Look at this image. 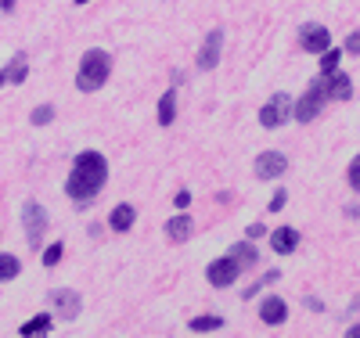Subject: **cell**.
Returning <instances> with one entry per match:
<instances>
[{
  "label": "cell",
  "instance_id": "obj_34",
  "mask_svg": "<svg viewBox=\"0 0 360 338\" xmlns=\"http://www.w3.org/2000/svg\"><path fill=\"white\" fill-rule=\"evenodd\" d=\"M76 4H90V0H76Z\"/></svg>",
  "mask_w": 360,
  "mask_h": 338
},
{
  "label": "cell",
  "instance_id": "obj_24",
  "mask_svg": "<svg viewBox=\"0 0 360 338\" xmlns=\"http://www.w3.org/2000/svg\"><path fill=\"white\" fill-rule=\"evenodd\" d=\"M62 256H65V245L62 241L47 245V249H44V266H58V263H62Z\"/></svg>",
  "mask_w": 360,
  "mask_h": 338
},
{
  "label": "cell",
  "instance_id": "obj_5",
  "mask_svg": "<svg viewBox=\"0 0 360 338\" xmlns=\"http://www.w3.org/2000/svg\"><path fill=\"white\" fill-rule=\"evenodd\" d=\"M292 98L288 94H274L263 108H259V126H266V130H274V126H281V122H288L292 119Z\"/></svg>",
  "mask_w": 360,
  "mask_h": 338
},
{
  "label": "cell",
  "instance_id": "obj_19",
  "mask_svg": "<svg viewBox=\"0 0 360 338\" xmlns=\"http://www.w3.org/2000/svg\"><path fill=\"white\" fill-rule=\"evenodd\" d=\"M231 259H234L238 266L245 270V266H252V263H256L259 256H256V249H252L249 241H242V245H231Z\"/></svg>",
  "mask_w": 360,
  "mask_h": 338
},
{
  "label": "cell",
  "instance_id": "obj_30",
  "mask_svg": "<svg viewBox=\"0 0 360 338\" xmlns=\"http://www.w3.org/2000/svg\"><path fill=\"white\" fill-rule=\"evenodd\" d=\"M342 212H346V216H360V205H346Z\"/></svg>",
  "mask_w": 360,
  "mask_h": 338
},
{
  "label": "cell",
  "instance_id": "obj_16",
  "mask_svg": "<svg viewBox=\"0 0 360 338\" xmlns=\"http://www.w3.org/2000/svg\"><path fill=\"white\" fill-rule=\"evenodd\" d=\"M47 331H51V313H37L33 320H25L22 324V338H47Z\"/></svg>",
  "mask_w": 360,
  "mask_h": 338
},
{
  "label": "cell",
  "instance_id": "obj_3",
  "mask_svg": "<svg viewBox=\"0 0 360 338\" xmlns=\"http://www.w3.org/2000/svg\"><path fill=\"white\" fill-rule=\"evenodd\" d=\"M22 220H25V241H29V249H40L44 230H47V209L40 202H25L22 205Z\"/></svg>",
  "mask_w": 360,
  "mask_h": 338
},
{
  "label": "cell",
  "instance_id": "obj_29",
  "mask_svg": "<svg viewBox=\"0 0 360 338\" xmlns=\"http://www.w3.org/2000/svg\"><path fill=\"white\" fill-rule=\"evenodd\" d=\"M263 230H266L263 223H249V238H263Z\"/></svg>",
  "mask_w": 360,
  "mask_h": 338
},
{
  "label": "cell",
  "instance_id": "obj_2",
  "mask_svg": "<svg viewBox=\"0 0 360 338\" xmlns=\"http://www.w3.org/2000/svg\"><path fill=\"white\" fill-rule=\"evenodd\" d=\"M112 76V54L94 47V51H86L79 58V69H76V86L83 90V94H94V90H101Z\"/></svg>",
  "mask_w": 360,
  "mask_h": 338
},
{
  "label": "cell",
  "instance_id": "obj_7",
  "mask_svg": "<svg viewBox=\"0 0 360 338\" xmlns=\"http://www.w3.org/2000/svg\"><path fill=\"white\" fill-rule=\"evenodd\" d=\"M238 278H242V266H238L231 256H224V259H213L205 266V281L213 285V288H227V285H234Z\"/></svg>",
  "mask_w": 360,
  "mask_h": 338
},
{
  "label": "cell",
  "instance_id": "obj_8",
  "mask_svg": "<svg viewBox=\"0 0 360 338\" xmlns=\"http://www.w3.org/2000/svg\"><path fill=\"white\" fill-rule=\"evenodd\" d=\"M47 299H51V306H54V310L62 313L65 320H76V317H79V310H83V299H79L72 288H54Z\"/></svg>",
  "mask_w": 360,
  "mask_h": 338
},
{
  "label": "cell",
  "instance_id": "obj_14",
  "mask_svg": "<svg viewBox=\"0 0 360 338\" xmlns=\"http://www.w3.org/2000/svg\"><path fill=\"white\" fill-rule=\"evenodd\" d=\"M191 230H195V220L188 216V212H180V216L166 220V238H169L173 245H180V241H188V238H191Z\"/></svg>",
  "mask_w": 360,
  "mask_h": 338
},
{
  "label": "cell",
  "instance_id": "obj_33",
  "mask_svg": "<svg viewBox=\"0 0 360 338\" xmlns=\"http://www.w3.org/2000/svg\"><path fill=\"white\" fill-rule=\"evenodd\" d=\"M8 83V76H4V69H0V86H4Z\"/></svg>",
  "mask_w": 360,
  "mask_h": 338
},
{
  "label": "cell",
  "instance_id": "obj_13",
  "mask_svg": "<svg viewBox=\"0 0 360 338\" xmlns=\"http://www.w3.org/2000/svg\"><path fill=\"white\" fill-rule=\"evenodd\" d=\"M295 245H299V234H295V227H278L274 234H270V252H278V256H288V252H295Z\"/></svg>",
  "mask_w": 360,
  "mask_h": 338
},
{
  "label": "cell",
  "instance_id": "obj_31",
  "mask_svg": "<svg viewBox=\"0 0 360 338\" xmlns=\"http://www.w3.org/2000/svg\"><path fill=\"white\" fill-rule=\"evenodd\" d=\"M346 338H360V324H353V327L346 331Z\"/></svg>",
  "mask_w": 360,
  "mask_h": 338
},
{
  "label": "cell",
  "instance_id": "obj_18",
  "mask_svg": "<svg viewBox=\"0 0 360 338\" xmlns=\"http://www.w3.org/2000/svg\"><path fill=\"white\" fill-rule=\"evenodd\" d=\"M176 119V90H166L159 98V126H173Z\"/></svg>",
  "mask_w": 360,
  "mask_h": 338
},
{
  "label": "cell",
  "instance_id": "obj_21",
  "mask_svg": "<svg viewBox=\"0 0 360 338\" xmlns=\"http://www.w3.org/2000/svg\"><path fill=\"white\" fill-rule=\"evenodd\" d=\"M195 334H205V331H217V327H224V320L217 317V313H209V317H191V324H188Z\"/></svg>",
  "mask_w": 360,
  "mask_h": 338
},
{
  "label": "cell",
  "instance_id": "obj_32",
  "mask_svg": "<svg viewBox=\"0 0 360 338\" xmlns=\"http://www.w3.org/2000/svg\"><path fill=\"white\" fill-rule=\"evenodd\" d=\"M0 8H4V11H11V8H15V0H0Z\"/></svg>",
  "mask_w": 360,
  "mask_h": 338
},
{
  "label": "cell",
  "instance_id": "obj_17",
  "mask_svg": "<svg viewBox=\"0 0 360 338\" xmlns=\"http://www.w3.org/2000/svg\"><path fill=\"white\" fill-rule=\"evenodd\" d=\"M4 76H8V83H25V76H29V61H25V51H18L11 61H8V69H4Z\"/></svg>",
  "mask_w": 360,
  "mask_h": 338
},
{
  "label": "cell",
  "instance_id": "obj_12",
  "mask_svg": "<svg viewBox=\"0 0 360 338\" xmlns=\"http://www.w3.org/2000/svg\"><path fill=\"white\" fill-rule=\"evenodd\" d=\"M285 317H288V302L285 299H278V295H270V299H263L259 302V320L263 324H285Z\"/></svg>",
  "mask_w": 360,
  "mask_h": 338
},
{
  "label": "cell",
  "instance_id": "obj_11",
  "mask_svg": "<svg viewBox=\"0 0 360 338\" xmlns=\"http://www.w3.org/2000/svg\"><path fill=\"white\" fill-rule=\"evenodd\" d=\"M321 83H324V98H328V101H346V98H353V79H349L346 72L321 76Z\"/></svg>",
  "mask_w": 360,
  "mask_h": 338
},
{
  "label": "cell",
  "instance_id": "obj_27",
  "mask_svg": "<svg viewBox=\"0 0 360 338\" xmlns=\"http://www.w3.org/2000/svg\"><path fill=\"white\" fill-rule=\"evenodd\" d=\"M173 205H176V209H188V205H191V195H188V191H176V195H173Z\"/></svg>",
  "mask_w": 360,
  "mask_h": 338
},
{
  "label": "cell",
  "instance_id": "obj_23",
  "mask_svg": "<svg viewBox=\"0 0 360 338\" xmlns=\"http://www.w3.org/2000/svg\"><path fill=\"white\" fill-rule=\"evenodd\" d=\"M29 122H33V126H47V122H54V105L33 108V112H29Z\"/></svg>",
  "mask_w": 360,
  "mask_h": 338
},
{
  "label": "cell",
  "instance_id": "obj_25",
  "mask_svg": "<svg viewBox=\"0 0 360 338\" xmlns=\"http://www.w3.org/2000/svg\"><path fill=\"white\" fill-rule=\"evenodd\" d=\"M346 180H349L353 191H360V155H353V162H349V169H346Z\"/></svg>",
  "mask_w": 360,
  "mask_h": 338
},
{
  "label": "cell",
  "instance_id": "obj_15",
  "mask_svg": "<svg viewBox=\"0 0 360 338\" xmlns=\"http://www.w3.org/2000/svg\"><path fill=\"white\" fill-rule=\"evenodd\" d=\"M134 220H137V209L123 202V205H115V209H112V216H108V227H112L115 234H127V230L134 227Z\"/></svg>",
  "mask_w": 360,
  "mask_h": 338
},
{
  "label": "cell",
  "instance_id": "obj_20",
  "mask_svg": "<svg viewBox=\"0 0 360 338\" xmlns=\"http://www.w3.org/2000/svg\"><path fill=\"white\" fill-rule=\"evenodd\" d=\"M18 270H22V263H18L11 252H0V285H4V281H15Z\"/></svg>",
  "mask_w": 360,
  "mask_h": 338
},
{
  "label": "cell",
  "instance_id": "obj_9",
  "mask_svg": "<svg viewBox=\"0 0 360 338\" xmlns=\"http://www.w3.org/2000/svg\"><path fill=\"white\" fill-rule=\"evenodd\" d=\"M220 47H224V29H213V33L205 37L202 51H198V69H202V72H209V69L220 65Z\"/></svg>",
  "mask_w": 360,
  "mask_h": 338
},
{
  "label": "cell",
  "instance_id": "obj_22",
  "mask_svg": "<svg viewBox=\"0 0 360 338\" xmlns=\"http://www.w3.org/2000/svg\"><path fill=\"white\" fill-rule=\"evenodd\" d=\"M339 58H342V51L328 47V51L321 54V76H332V72H339Z\"/></svg>",
  "mask_w": 360,
  "mask_h": 338
},
{
  "label": "cell",
  "instance_id": "obj_6",
  "mask_svg": "<svg viewBox=\"0 0 360 338\" xmlns=\"http://www.w3.org/2000/svg\"><path fill=\"white\" fill-rule=\"evenodd\" d=\"M299 47H303L307 54H324L328 47H332V33H328L321 22H303L299 25Z\"/></svg>",
  "mask_w": 360,
  "mask_h": 338
},
{
  "label": "cell",
  "instance_id": "obj_28",
  "mask_svg": "<svg viewBox=\"0 0 360 338\" xmlns=\"http://www.w3.org/2000/svg\"><path fill=\"white\" fill-rule=\"evenodd\" d=\"M285 195H288V191H278L274 198H270V212H278V209H285Z\"/></svg>",
  "mask_w": 360,
  "mask_h": 338
},
{
  "label": "cell",
  "instance_id": "obj_10",
  "mask_svg": "<svg viewBox=\"0 0 360 338\" xmlns=\"http://www.w3.org/2000/svg\"><path fill=\"white\" fill-rule=\"evenodd\" d=\"M285 169H288V159L281 151H263V155H256V176L259 180H278Z\"/></svg>",
  "mask_w": 360,
  "mask_h": 338
},
{
  "label": "cell",
  "instance_id": "obj_26",
  "mask_svg": "<svg viewBox=\"0 0 360 338\" xmlns=\"http://www.w3.org/2000/svg\"><path fill=\"white\" fill-rule=\"evenodd\" d=\"M342 54H360V33H349V37H346Z\"/></svg>",
  "mask_w": 360,
  "mask_h": 338
},
{
  "label": "cell",
  "instance_id": "obj_1",
  "mask_svg": "<svg viewBox=\"0 0 360 338\" xmlns=\"http://www.w3.org/2000/svg\"><path fill=\"white\" fill-rule=\"evenodd\" d=\"M105 180H108V159L101 155V151L86 148V151H79V155L72 159V173L65 180V195L76 205H86L90 198H98V191L105 188Z\"/></svg>",
  "mask_w": 360,
  "mask_h": 338
},
{
  "label": "cell",
  "instance_id": "obj_4",
  "mask_svg": "<svg viewBox=\"0 0 360 338\" xmlns=\"http://www.w3.org/2000/svg\"><path fill=\"white\" fill-rule=\"evenodd\" d=\"M324 83H321V76L310 83V90L303 98H299L295 105H292V115H295V122H310V119H317V112L324 108Z\"/></svg>",
  "mask_w": 360,
  "mask_h": 338
}]
</instances>
